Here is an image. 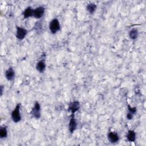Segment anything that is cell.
I'll list each match as a JSON object with an SVG mask.
<instances>
[{
  "label": "cell",
  "instance_id": "obj_1",
  "mask_svg": "<svg viewBox=\"0 0 146 146\" xmlns=\"http://www.w3.org/2000/svg\"><path fill=\"white\" fill-rule=\"evenodd\" d=\"M20 108H21V103H18L17 104L14 110L12 111L11 113V117L13 121L15 123H18L21 120V116L20 113Z\"/></svg>",
  "mask_w": 146,
  "mask_h": 146
},
{
  "label": "cell",
  "instance_id": "obj_2",
  "mask_svg": "<svg viewBox=\"0 0 146 146\" xmlns=\"http://www.w3.org/2000/svg\"><path fill=\"white\" fill-rule=\"evenodd\" d=\"M60 29V22L58 19L54 18L50 22L49 29L52 34L56 33Z\"/></svg>",
  "mask_w": 146,
  "mask_h": 146
},
{
  "label": "cell",
  "instance_id": "obj_3",
  "mask_svg": "<svg viewBox=\"0 0 146 146\" xmlns=\"http://www.w3.org/2000/svg\"><path fill=\"white\" fill-rule=\"evenodd\" d=\"M40 105L38 102H35L33 108L30 111V114L33 115L36 119H39L40 117Z\"/></svg>",
  "mask_w": 146,
  "mask_h": 146
},
{
  "label": "cell",
  "instance_id": "obj_4",
  "mask_svg": "<svg viewBox=\"0 0 146 146\" xmlns=\"http://www.w3.org/2000/svg\"><path fill=\"white\" fill-rule=\"evenodd\" d=\"M16 30L17 31L15 36L19 40H22L23 39H24L28 33L27 30L26 29L18 26H16Z\"/></svg>",
  "mask_w": 146,
  "mask_h": 146
},
{
  "label": "cell",
  "instance_id": "obj_5",
  "mask_svg": "<svg viewBox=\"0 0 146 146\" xmlns=\"http://www.w3.org/2000/svg\"><path fill=\"white\" fill-rule=\"evenodd\" d=\"M80 108V103L78 101H73L68 104V111H70L71 114H75Z\"/></svg>",
  "mask_w": 146,
  "mask_h": 146
},
{
  "label": "cell",
  "instance_id": "obj_6",
  "mask_svg": "<svg viewBox=\"0 0 146 146\" xmlns=\"http://www.w3.org/2000/svg\"><path fill=\"white\" fill-rule=\"evenodd\" d=\"M45 12V9L42 6H39L33 10V17L36 19H40L43 17Z\"/></svg>",
  "mask_w": 146,
  "mask_h": 146
},
{
  "label": "cell",
  "instance_id": "obj_7",
  "mask_svg": "<svg viewBox=\"0 0 146 146\" xmlns=\"http://www.w3.org/2000/svg\"><path fill=\"white\" fill-rule=\"evenodd\" d=\"M77 127V123L75 118V114L71 115V118L68 123V129L71 133H73Z\"/></svg>",
  "mask_w": 146,
  "mask_h": 146
},
{
  "label": "cell",
  "instance_id": "obj_8",
  "mask_svg": "<svg viewBox=\"0 0 146 146\" xmlns=\"http://www.w3.org/2000/svg\"><path fill=\"white\" fill-rule=\"evenodd\" d=\"M108 139L111 143H117L119 140V136L118 134L115 132H110L108 133Z\"/></svg>",
  "mask_w": 146,
  "mask_h": 146
},
{
  "label": "cell",
  "instance_id": "obj_9",
  "mask_svg": "<svg viewBox=\"0 0 146 146\" xmlns=\"http://www.w3.org/2000/svg\"><path fill=\"white\" fill-rule=\"evenodd\" d=\"M6 79L9 81L13 80L15 78V71L12 67H9L5 73Z\"/></svg>",
  "mask_w": 146,
  "mask_h": 146
},
{
  "label": "cell",
  "instance_id": "obj_10",
  "mask_svg": "<svg viewBox=\"0 0 146 146\" xmlns=\"http://www.w3.org/2000/svg\"><path fill=\"white\" fill-rule=\"evenodd\" d=\"M46 63L44 61V59H43L39 60L36 64V69L40 72L43 73L46 69Z\"/></svg>",
  "mask_w": 146,
  "mask_h": 146
},
{
  "label": "cell",
  "instance_id": "obj_11",
  "mask_svg": "<svg viewBox=\"0 0 146 146\" xmlns=\"http://www.w3.org/2000/svg\"><path fill=\"white\" fill-rule=\"evenodd\" d=\"M127 139L129 142H134L136 140V133L133 130H129L126 136Z\"/></svg>",
  "mask_w": 146,
  "mask_h": 146
},
{
  "label": "cell",
  "instance_id": "obj_12",
  "mask_svg": "<svg viewBox=\"0 0 146 146\" xmlns=\"http://www.w3.org/2000/svg\"><path fill=\"white\" fill-rule=\"evenodd\" d=\"M33 10H34V9L30 6H29L27 8H26V9L24 10V11L23 13V15L24 18L27 19L29 17H33Z\"/></svg>",
  "mask_w": 146,
  "mask_h": 146
},
{
  "label": "cell",
  "instance_id": "obj_13",
  "mask_svg": "<svg viewBox=\"0 0 146 146\" xmlns=\"http://www.w3.org/2000/svg\"><path fill=\"white\" fill-rule=\"evenodd\" d=\"M96 8V5L94 3H90L86 6V10L90 14H92L95 11Z\"/></svg>",
  "mask_w": 146,
  "mask_h": 146
},
{
  "label": "cell",
  "instance_id": "obj_14",
  "mask_svg": "<svg viewBox=\"0 0 146 146\" xmlns=\"http://www.w3.org/2000/svg\"><path fill=\"white\" fill-rule=\"evenodd\" d=\"M138 35H139L138 31L135 29H133L131 30L129 32V36L132 40H135L137 38Z\"/></svg>",
  "mask_w": 146,
  "mask_h": 146
},
{
  "label": "cell",
  "instance_id": "obj_15",
  "mask_svg": "<svg viewBox=\"0 0 146 146\" xmlns=\"http://www.w3.org/2000/svg\"><path fill=\"white\" fill-rule=\"evenodd\" d=\"M7 136V129L6 126H2L0 128V137L6 138Z\"/></svg>",
  "mask_w": 146,
  "mask_h": 146
},
{
  "label": "cell",
  "instance_id": "obj_16",
  "mask_svg": "<svg viewBox=\"0 0 146 146\" xmlns=\"http://www.w3.org/2000/svg\"><path fill=\"white\" fill-rule=\"evenodd\" d=\"M40 22H37L35 23V25L34 26V29L36 31H42V24L40 23Z\"/></svg>",
  "mask_w": 146,
  "mask_h": 146
},
{
  "label": "cell",
  "instance_id": "obj_17",
  "mask_svg": "<svg viewBox=\"0 0 146 146\" xmlns=\"http://www.w3.org/2000/svg\"><path fill=\"white\" fill-rule=\"evenodd\" d=\"M127 107H128V110L129 113H132L133 115H134L136 113L137 111V108L136 107H131L129 104L127 105Z\"/></svg>",
  "mask_w": 146,
  "mask_h": 146
},
{
  "label": "cell",
  "instance_id": "obj_18",
  "mask_svg": "<svg viewBox=\"0 0 146 146\" xmlns=\"http://www.w3.org/2000/svg\"><path fill=\"white\" fill-rule=\"evenodd\" d=\"M133 115L132 113H130L129 112L127 113V118L128 120H131L133 118Z\"/></svg>",
  "mask_w": 146,
  "mask_h": 146
},
{
  "label": "cell",
  "instance_id": "obj_19",
  "mask_svg": "<svg viewBox=\"0 0 146 146\" xmlns=\"http://www.w3.org/2000/svg\"><path fill=\"white\" fill-rule=\"evenodd\" d=\"M1 96L2 95V94H3V86H1Z\"/></svg>",
  "mask_w": 146,
  "mask_h": 146
}]
</instances>
